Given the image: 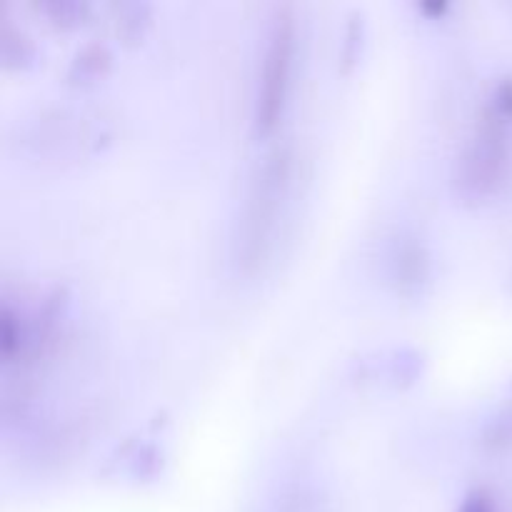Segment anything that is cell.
<instances>
[{
    "label": "cell",
    "mask_w": 512,
    "mask_h": 512,
    "mask_svg": "<svg viewBox=\"0 0 512 512\" xmlns=\"http://www.w3.org/2000/svg\"><path fill=\"white\" fill-rule=\"evenodd\" d=\"M290 55H293V35H290V25L283 23L273 30L268 53H265L263 75H260L258 115H255L260 133H270L278 123V115L285 103V90H288Z\"/></svg>",
    "instance_id": "obj_1"
},
{
    "label": "cell",
    "mask_w": 512,
    "mask_h": 512,
    "mask_svg": "<svg viewBox=\"0 0 512 512\" xmlns=\"http://www.w3.org/2000/svg\"><path fill=\"white\" fill-rule=\"evenodd\" d=\"M498 145H495L493 135L485 133L478 140V148L473 153H468L465 158V188L473 190V193H483L490 183H493L495 173H498Z\"/></svg>",
    "instance_id": "obj_2"
},
{
    "label": "cell",
    "mask_w": 512,
    "mask_h": 512,
    "mask_svg": "<svg viewBox=\"0 0 512 512\" xmlns=\"http://www.w3.org/2000/svg\"><path fill=\"white\" fill-rule=\"evenodd\" d=\"M463 512H493V505H490V500L485 498L483 493H478L468 500V505H465Z\"/></svg>",
    "instance_id": "obj_3"
}]
</instances>
